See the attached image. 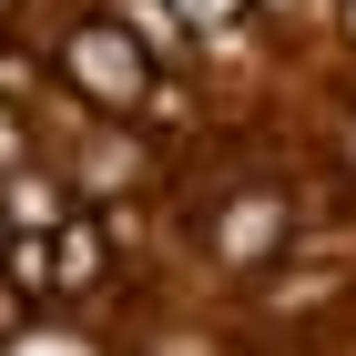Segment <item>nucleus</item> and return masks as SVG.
<instances>
[{"instance_id": "1", "label": "nucleus", "mask_w": 356, "mask_h": 356, "mask_svg": "<svg viewBox=\"0 0 356 356\" xmlns=\"http://www.w3.org/2000/svg\"><path fill=\"white\" fill-rule=\"evenodd\" d=\"M51 61H61V82H72V102L102 112V122H122V112L143 122V102H153V82H163V72H153V51H143V41L112 21V10L72 21V31L51 41Z\"/></svg>"}, {"instance_id": "2", "label": "nucleus", "mask_w": 356, "mask_h": 356, "mask_svg": "<svg viewBox=\"0 0 356 356\" xmlns=\"http://www.w3.org/2000/svg\"><path fill=\"white\" fill-rule=\"evenodd\" d=\"M285 224H296V193H275V184L234 193V204L214 214V254H224V275H254L275 245H285Z\"/></svg>"}, {"instance_id": "3", "label": "nucleus", "mask_w": 356, "mask_h": 356, "mask_svg": "<svg viewBox=\"0 0 356 356\" xmlns=\"http://www.w3.org/2000/svg\"><path fill=\"white\" fill-rule=\"evenodd\" d=\"M102 10L153 51V72H193V61H204V41H193V21L173 10V0H102Z\"/></svg>"}, {"instance_id": "4", "label": "nucleus", "mask_w": 356, "mask_h": 356, "mask_svg": "<svg viewBox=\"0 0 356 356\" xmlns=\"http://www.w3.org/2000/svg\"><path fill=\"white\" fill-rule=\"evenodd\" d=\"M0 214L21 224V234H61L82 204H72V184H51L41 163H21V173H0Z\"/></svg>"}, {"instance_id": "5", "label": "nucleus", "mask_w": 356, "mask_h": 356, "mask_svg": "<svg viewBox=\"0 0 356 356\" xmlns=\"http://www.w3.org/2000/svg\"><path fill=\"white\" fill-rule=\"evenodd\" d=\"M173 10L193 21L204 61H214V51H245V41H254V0H173Z\"/></svg>"}, {"instance_id": "6", "label": "nucleus", "mask_w": 356, "mask_h": 356, "mask_svg": "<svg viewBox=\"0 0 356 356\" xmlns=\"http://www.w3.org/2000/svg\"><path fill=\"white\" fill-rule=\"evenodd\" d=\"M21 163H31V133H21V112L0 102V173H21Z\"/></svg>"}, {"instance_id": "7", "label": "nucleus", "mask_w": 356, "mask_h": 356, "mask_svg": "<svg viewBox=\"0 0 356 356\" xmlns=\"http://www.w3.org/2000/svg\"><path fill=\"white\" fill-rule=\"evenodd\" d=\"M254 21H305V0H254Z\"/></svg>"}, {"instance_id": "8", "label": "nucleus", "mask_w": 356, "mask_h": 356, "mask_svg": "<svg viewBox=\"0 0 356 356\" xmlns=\"http://www.w3.org/2000/svg\"><path fill=\"white\" fill-rule=\"evenodd\" d=\"M336 21H346V41H356V0H336Z\"/></svg>"}]
</instances>
